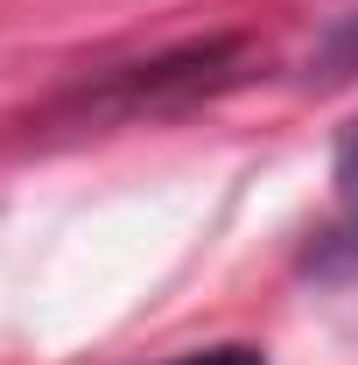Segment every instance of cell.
Returning <instances> with one entry per match:
<instances>
[{"label":"cell","instance_id":"1","mask_svg":"<svg viewBox=\"0 0 358 365\" xmlns=\"http://www.w3.org/2000/svg\"><path fill=\"white\" fill-rule=\"evenodd\" d=\"M169 365H267L253 344H211V351H190V359H169Z\"/></svg>","mask_w":358,"mask_h":365},{"label":"cell","instance_id":"2","mask_svg":"<svg viewBox=\"0 0 358 365\" xmlns=\"http://www.w3.org/2000/svg\"><path fill=\"white\" fill-rule=\"evenodd\" d=\"M337 182H344V197L358 204V120H352V134H344V148H337Z\"/></svg>","mask_w":358,"mask_h":365}]
</instances>
